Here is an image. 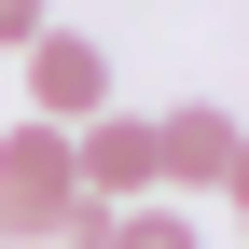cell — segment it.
<instances>
[{"label":"cell","mask_w":249,"mask_h":249,"mask_svg":"<svg viewBox=\"0 0 249 249\" xmlns=\"http://www.w3.org/2000/svg\"><path fill=\"white\" fill-rule=\"evenodd\" d=\"M42 28H55V14H42V0H0V42H14V55H28V42H42Z\"/></svg>","instance_id":"cell-6"},{"label":"cell","mask_w":249,"mask_h":249,"mask_svg":"<svg viewBox=\"0 0 249 249\" xmlns=\"http://www.w3.org/2000/svg\"><path fill=\"white\" fill-rule=\"evenodd\" d=\"M97 249H208V235H194V208H152V194H139V208H111Z\"/></svg>","instance_id":"cell-5"},{"label":"cell","mask_w":249,"mask_h":249,"mask_svg":"<svg viewBox=\"0 0 249 249\" xmlns=\"http://www.w3.org/2000/svg\"><path fill=\"white\" fill-rule=\"evenodd\" d=\"M28 111H42V124L111 111V55L83 42V28H42V42H28Z\"/></svg>","instance_id":"cell-4"},{"label":"cell","mask_w":249,"mask_h":249,"mask_svg":"<svg viewBox=\"0 0 249 249\" xmlns=\"http://www.w3.org/2000/svg\"><path fill=\"white\" fill-rule=\"evenodd\" d=\"M83 180H70V124H42V111H14L0 124V208H28V222H55Z\"/></svg>","instance_id":"cell-3"},{"label":"cell","mask_w":249,"mask_h":249,"mask_svg":"<svg viewBox=\"0 0 249 249\" xmlns=\"http://www.w3.org/2000/svg\"><path fill=\"white\" fill-rule=\"evenodd\" d=\"M0 249H55V222H28V208H0Z\"/></svg>","instance_id":"cell-7"},{"label":"cell","mask_w":249,"mask_h":249,"mask_svg":"<svg viewBox=\"0 0 249 249\" xmlns=\"http://www.w3.org/2000/svg\"><path fill=\"white\" fill-rule=\"evenodd\" d=\"M70 180H83L97 208H139V194H152V124H139V111H83V124H70Z\"/></svg>","instance_id":"cell-2"},{"label":"cell","mask_w":249,"mask_h":249,"mask_svg":"<svg viewBox=\"0 0 249 249\" xmlns=\"http://www.w3.org/2000/svg\"><path fill=\"white\" fill-rule=\"evenodd\" d=\"M152 180H166V194H235V180H249V124H235L222 97L152 111Z\"/></svg>","instance_id":"cell-1"}]
</instances>
